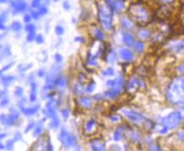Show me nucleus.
Masks as SVG:
<instances>
[{"mask_svg": "<svg viewBox=\"0 0 184 151\" xmlns=\"http://www.w3.org/2000/svg\"><path fill=\"white\" fill-rule=\"evenodd\" d=\"M167 97L174 104H184V77L175 79L169 85Z\"/></svg>", "mask_w": 184, "mask_h": 151, "instance_id": "obj_1", "label": "nucleus"}, {"mask_svg": "<svg viewBox=\"0 0 184 151\" xmlns=\"http://www.w3.org/2000/svg\"><path fill=\"white\" fill-rule=\"evenodd\" d=\"M112 12L113 10L108 5H101L98 6L99 20L106 30H110L112 29Z\"/></svg>", "mask_w": 184, "mask_h": 151, "instance_id": "obj_2", "label": "nucleus"}, {"mask_svg": "<svg viewBox=\"0 0 184 151\" xmlns=\"http://www.w3.org/2000/svg\"><path fill=\"white\" fill-rule=\"evenodd\" d=\"M131 17L138 23H145L149 19V13L145 7L141 5H132L129 9Z\"/></svg>", "mask_w": 184, "mask_h": 151, "instance_id": "obj_3", "label": "nucleus"}, {"mask_svg": "<svg viewBox=\"0 0 184 151\" xmlns=\"http://www.w3.org/2000/svg\"><path fill=\"white\" fill-rule=\"evenodd\" d=\"M182 121V116L180 112H172L170 114H168L167 117L162 118L163 125H165L167 128H175Z\"/></svg>", "mask_w": 184, "mask_h": 151, "instance_id": "obj_4", "label": "nucleus"}, {"mask_svg": "<svg viewBox=\"0 0 184 151\" xmlns=\"http://www.w3.org/2000/svg\"><path fill=\"white\" fill-rule=\"evenodd\" d=\"M58 138H59L61 143L67 149L74 147L77 144V139L75 138V136L70 134L69 131H67L65 128L61 129Z\"/></svg>", "mask_w": 184, "mask_h": 151, "instance_id": "obj_5", "label": "nucleus"}, {"mask_svg": "<svg viewBox=\"0 0 184 151\" xmlns=\"http://www.w3.org/2000/svg\"><path fill=\"white\" fill-rule=\"evenodd\" d=\"M20 117V112L15 109H10V113L9 116H5L4 114L1 115V122L7 126L13 125Z\"/></svg>", "mask_w": 184, "mask_h": 151, "instance_id": "obj_6", "label": "nucleus"}, {"mask_svg": "<svg viewBox=\"0 0 184 151\" xmlns=\"http://www.w3.org/2000/svg\"><path fill=\"white\" fill-rule=\"evenodd\" d=\"M122 114L126 118H128L129 121L135 122V123H139L141 122L144 120V117L141 114L138 113V112H134L131 109H122L121 110Z\"/></svg>", "mask_w": 184, "mask_h": 151, "instance_id": "obj_7", "label": "nucleus"}, {"mask_svg": "<svg viewBox=\"0 0 184 151\" xmlns=\"http://www.w3.org/2000/svg\"><path fill=\"white\" fill-rule=\"evenodd\" d=\"M57 107H58V101L53 98L49 100L46 103V108L44 110V112H45L47 117L53 118V117H57V115H56Z\"/></svg>", "mask_w": 184, "mask_h": 151, "instance_id": "obj_8", "label": "nucleus"}, {"mask_svg": "<svg viewBox=\"0 0 184 151\" xmlns=\"http://www.w3.org/2000/svg\"><path fill=\"white\" fill-rule=\"evenodd\" d=\"M142 85L143 83L140 79H139L136 77H133L129 79V83L127 85V91H129L130 94H133L141 88Z\"/></svg>", "mask_w": 184, "mask_h": 151, "instance_id": "obj_9", "label": "nucleus"}, {"mask_svg": "<svg viewBox=\"0 0 184 151\" xmlns=\"http://www.w3.org/2000/svg\"><path fill=\"white\" fill-rule=\"evenodd\" d=\"M123 83H124L123 78L119 77L116 79H108L106 82V85L107 87H109V89H115L117 91H119L121 92L123 87Z\"/></svg>", "mask_w": 184, "mask_h": 151, "instance_id": "obj_10", "label": "nucleus"}, {"mask_svg": "<svg viewBox=\"0 0 184 151\" xmlns=\"http://www.w3.org/2000/svg\"><path fill=\"white\" fill-rule=\"evenodd\" d=\"M168 49L172 52L176 53H181L184 52V40L182 41H177L169 44Z\"/></svg>", "mask_w": 184, "mask_h": 151, "instance_id": "obj_11", "label": "nucleus"}, {"mask_svg": "<svg viewBox=\"0 0 184 151\" xmlns=\"http://www.w3.org/2000/svg\"><path fill=\"white\" fill-rule=\"evenodd\" d=\"M90 147L95 151H103L106 149V143L102 139L95 138L90 141Z\"/></svg>", "mask_w": 184, "mask_h": 151, "instance_id": "obj_12", "label": "nucleus"}, {"mask_svg": "<svg viewBox=\"0 0 184 151\" xmlns=\"http://www.w3.org/2000/svg\"><path fill=\"white\" fill-rule=\"evenodd\" d=\"M20 108L21 112L26 115V116H32L38 112L40 109V106L36 105L35 106H30V107H25L24 105H20Z\"/></svg>", "mask_w": 184, "mask_h": 151, "instance_id": "obj_13", "label": "nucleus"}, {"mask_svg": "<svg viewBox=\"0 0 184 151\" xmlns=\"http://www.w3.org/2000/svg\"><path fill=\"white\" fill-rule=\"evenodd\" d=\"M119 54L121 58L124 61H131L133 58V53L128 48H122L120 49Z\"/></svg>", "mask_w": 184, "mask_h": 151, "instance_id": "obj_14", "label": "nucleus"}, {"mask_svg": "<svg viewBox=\"0 0 184 151\" xmlns=\"http://www.w3.org/2000/svg\"><path fill=\"white\" fill-rule=\"evenodd\" d=\"M90 34L96 41H102L103 38H104V34L102 33V31L95 26L90 28Z\"/></svg>", "mask_w": 184, "mask_h": 151, "instance_id": "obj_15", "label": "nucleus"}, {"mask_svg": "<svg viewBox=\"0 0 184 151\" xmlns=\"http://www.w3.org/2000/svg\"><path fill=\"white\" fill-rule=\"evenodd\" d=\"M120 94L119 91H117L115 89H109L108 91L105 92L104 97L107 99H115Z\"/></svg>", "mask_w": 184, "mask_h": 151, "instance_id": "obj_16", "label": "nucleus"}, {"mask_svg": "<svg viewBox=\"0 0 184 151\" xmlns=\"http://www.w3.org/2000/svg\"><path fill=\"white\" fill-rule=\"evenodd\" d=\"M68 84V81H67V79L64 77V76H61V77H58L56 80V87L58 89V90H63L64 89L66 85Z\"/></svg>", "mask_w": 184, "mask_h": 151, "instance_id": "obj_17", "label": "nucleus"}, {"mask_svg": "<svg viewBox=\"0 0 184 151\" xmlns=\"http://www.w3.org/2000/svg\"><path fill=\"white\" fill-rule=\"evenodd\" d=\"M95 124H96V122H95V119H90L89 121L86 122V124H85V127H84L85 132H86V133H90V132H92L93 129L95 128Z\"/></svg>", "mask_w": 184, "mask_h": 151, "instance_id": "obj_18", "label": "nucleus"}, {"mask_svg": "<svg viewBox=\"0 0 184 151\" xmlns=\"http://www.w3.org/2000/svg\"><path fill=\"white\" fill-rule=\"evenodd\" d=\"M123 40L124 42V43L129 46V47H133L134 45V38L133 37V35H131L129 33H124L123 35Z\"/></svg>", "mask_w": 184, "mask_h": 151, "instance_id": "obj_19", "label": "nucleus"}, {"mask_svg": "<svg viewBox=\"0 0 184 151\" xmlns=\"http://www.w3.org/2000/svg\"><path fill=\"white\" fill-rule=\"evenodd\" d=\"M36 85L35 82L30 83V101L34 102L36 100Z\"/></svg>", "mask_w": 184, "mask_h": 151, "instance_id": "obj_20", "label": "nucleus"}, {"mask_svg": "<svg viewBox=\"0 0 184 151\" xmlns=\"http://www.w3.org/2000/svg\"><path fill=\"white\" fill-rule=\"evenodd\" d=\"M79 103H80V105L82 107L84 108H90L91 106V105H92V102H91L90 98L89 97H85V96L80 98Z\"/></svg>", "mask_w": 184, "mask_h": 151, "instance_id": "obj_21", "label": "nucleus"}, {"mask_svg": "<svg viewBox=\"0 0 184 151\" xmlns=\"http://www.w3.org/2000/svg\"><path fill=\"white\" fill-rule=\"evenodd\" d=\"M26 7L27 5L25 2H22V1H20L19 3L16 4L15 7L14 8V14H18L20 12H24L26 9Z\"/></svg>", "mask_w": 184, "mask_h": 151, "instance_id": "obj_22", "label": "nucleus"}, {"mask_svg": "<svg viewBox=\"0 0 184 151\" xmlns=\"http://www.w3.org/2000/svg\"><path fill=\"white\" fill-rule=\"evenodd\" d=\"M5 93H6L5 91H1V106L2 107L6 106L9 102V98H8V96H7V95Z\"/></svg>", "mask_w": 184, "mask_h": 151, "instance_id": "obj_23", "label": "nucleus"}, {"mask_svg": "<svg viewBox=\"0 0 184 151\" xmlns=\"http://www.w3.org/2000/svg\"><path fill=\"white\" fill-rule=\"evenodd\" d=\"M1 79H2L3 85L5 86H8L9 84H11V83L13 82L14 78L13 76H11V75H6V76H2Z\"/></svg>", "mask_w": 184, "mask_h": 151, "instance_id": "obj_24", "label": "nucleus"}, {"mask_svg": "<svg viewBox=\"0 0 184 151\" xmlns=\"http://www.w3.org/2000/svg\"><path fill=\"white\" fill-rule=\"evenodd\" d=\"M121 24L126 29H131L133 27V22L127 18H123L121 20Z\"/></svg>", "mask_w": 184, "mask_h": 151, "instance_id": "obj_25", "label": "nucleus"}, {"mask_svg": "<svg viewBox=\"0 0 184 151\" xmlns=\"http://www.w3.org/2000/svg\"><path fill=\"white\" fill-rule=\"evenodd\" d=\"M114 73H115V71H114V69H112V68H111V67L107 68V69H105L104 70L101 71V74H102L103 76H106V77L113 76Z\"/></svg>", "mask_w": 184, "mask_h": 151, "instance_id": "obj_26", "label": "nucleus"}, {"mask_svg": "<svg viewBox=\"0 0 184 151\" xmlns=\"http://www.w3.org/2000/svg\"><path fill=\"white\" fill-rule=\"evenodd\" d=\"M60 125V121H59V118L58 117H53V118H51V122H50V124H49V127L51 128H58Z\"/></svg>", "mask_w": 184, "mask_h": 151, "instance_id": "obj_27", "label": "nucleus"}, {"mask_svg": "<svg viewBox=\"0 0 184 151\" xmlns=\"http://www.w3.org/2000/svg\"><path fill=\"white\" fill-rule=\"evenodd\" d=\"M42 129H43L42 122H41V123H39L38 125L35 128L34 133H33V137H37V136H39L40 134H42Z\"/></svg>", "mask_w": 184, "mask_h": 151, "instance_id": "obj_28", "label": "nucleus"}, {"mask_svg": "<svg viewBox=\"0 0 184 151\" xmlns=\"http://www.w3.org/2000/svg\"><path fill=\"white\" fill-rule=\"evenodd\" d=\"M139 37L142 39H148L150 36V30H141L139 33Z\"/></svg>", "mask_w": 184, "mask_h": 151, "instance_id": "obj_29", "label": "nucleus"}, {"mask_svg": "<svg viewBox=\"0 0 184 151\" xmlns=\"http://www.w3.org/2000/svg\"><path fill=\"white\" fill-rule=\"evenodd\" d=\"M116 58H117V57H116L115 52H112V51L108 52L107 55V58H106L108 63H114L116 61Z\"/></svg>", "mask_w": 184, "mask_h": 151, "instance_id": "obj_30", "label": "nucleus"}, {"mask_svg": "<svg viewBox=\"0 0 184 151\" xmlns=\"http://www.w3.org/2000/svg\"><path fill=\"white\" fill-rule=\"evenodd\" d=\"M11 29L14 31H15V32L20 31V30H21V24H20V22L14 21L12 23V25H11Z\"/></svg>", "mask_w": 184, "mask_h": 151, "instance_id": "obj_31", "label": "nucleus"}, {"mask_svg": "<svg viewBox=\"0 0 184 151\" xmlns=\"http://www.w3.org/2000/svg\"><path fill=\"white\" fill-rule=\"evenodd\" d=\"M122 129L121 128H117V129L116 130L115 132H114V134H113V139H114V141H119L120 139L122 138Z\"/></svg>", "mask_w": 184, "mask_h": 151, "instance_id": "obj_32", "label": "nucleus"}, {"mask_svg": "<svg viewBox=\"0 0 184 151\" xmlns=\"http://www.w3.org/2000/svg\"><path fill=\"white\" fill-rule=\"evenodd\" d=\"M73 91L77 95H82L83 92H84V90H83V88H82V86L80 84H77V85H75V86L73 87Z\"/></svg>", "mask_w": 184, "mask_h": 151, "instance_id": "obj_33", "label": "nucleus"}, {"mask_svg": "<svg viewBox=\"0 0 184 151\" xmlns=\"http://www.w3.org/2000/svg\"><path fill=\"white\" fill-rule=\"evenodd\" d=\"M95 83L90 82V84L87 85V87H86V91H87L88 93H92V92L95 91Z\"/></svg>", "mask_w": 184, "mask_h": 151, "instance_id": "obj_34", "label": "nucleus"}, {"mask_svg": "<svg viewBox=\"0 0 184 151\" xmlns=\"http://www.w3.org/2000/svg\"><path fill=\"white\" fill-rule=\"evenodd\" d=\"M35 39H36V33H35V31L29 32L28 35H27V36H26V41H27L28 42H31Z\"/></svg>", "mask_w": 184, "mask_h": 151, "instance_id": "obj_35", "label": "nucleus"}, {"mask_svg": "<svg viewBox=\"0 0 184 151\" xmlns=\"http://www.w3.org/2000/svg\"><path fill=\"white\" fill-rule=\"evenodd\" d=\"M55 33L58 35H61L64 33V29L62 26H57L55 27Z\"/></svg>", "mask_w": 184, "mask_h": 151, "instance_id": "obj_36", "label": "nucleus"}, {"mask_svg": "<svg viewBox=\"0 0 184 151\" xmlns=\"http://www.w3.org/2000/svg\"><path fill=\"white\" fill-rule=\"evenodd\" d=\"M134 48H135V50L137 52H141L143 51V49H144V44L142 43L141 42H137V43L134 45Z\"/></svg>", "mask_w": 184, "mask_h": 151, "instance_id": "obj_37", "label": "nucleus"}, {"mask_svg": "<svg viewBox=\"0 0 184 151\" xmlns=\"http://www.w3.org/2000/svg\"><path fill=\"white\" fill-rule=\"evenodd\" d=\"M14 140H15V139H10V140H9L8 142L6 143V145H5V146H6V148H7V149H9V150L13 149Z\"/></svg>", "mask_w": 184, "mask_h": 151, "instance_id": "obj_38", "label": "nucleus"}, {"mask_svg": "<svg viewBox=\"0 0 184 151\" xmlns=\"http://www.w3.org/2000/svg\"><path fill=\"white\" fill-rule=\"evenodd\" d=\"M22 94H23V89L20 86L16 87L15 90H14V95L20 97V96H21Z\"/></svg>", "mask_w": 184, "mask_h": 151, "instance_id": "obj_39", "label": "nucleus"}, {"mask_svg": "<svg viewBox=\"0 0 184 151\" xmlns=\"http://www.w3.org/2000/svg\"><path fill=\"white\" fill-rule=\"evenodd\" d=\"M36 42L37 44H42L44 42V37L42 35H38L36 36Z\"/></svg>", "mask_w": 184, "mask_h": 151, "instance_id": "obj_40", "label": "nucleus"}, {"mask_svg": "<svg viewBox=\"0 0 184 151\" xmlns=\"http://www.w3.org/2000/svg\"><path fill=\"white\" fill-rule=\"evenodd\" d=\"M36 30V27L33 24H29V25H26V30L27 32H32V31H35Z\"/></svg>", "mask_w": 184, "mask_h": 151, "instance_id": "obj_41", "label": "nucleus"}, {"mask_svg": "<svg viewBox=\"0 0 184 151\" xmlns=\"http://www.w3.org/2000/svg\"><path fill=\"white\" fill-rule=\"evenodd\" d=\"M47 8L46 7V6H41V7H39V10L38 12L40 13V14L41 15H43V14H46L47 13Z\"/></svg>", "mask_w": 184, "mask_h": 151, "instance_id": "obj_42", "label": "nucleus"}, {"mask_svg": "<svg viewBox=\"0 0 184 151\" xmlns=\"http://www.w3.org/2000/svg\"><path fill=\"white\" fill-rule=\"evenodd\" d=\"M54 59H55V61L58 63H60L63 61V56L60 53H56L55 55H54Z\"/></svg>", "mask_w": 184, "mask_h": 151, "instance_id": "obj_43", "label": "nucleus"}, {"mask_svg": "<svg viewBox=\"0 0 184 151\" xmlns=\"http://www.w3.org/2000/svg\"><path fill=\"white\" fill-rule=\"evenodd\" d=\"M35 125H36V124H35L34 122H30V123L28 124V126H27V128H26V130H25V133H28L30 130L33 129V128L35 127Z\"/></svg>", "mask_w": 184, "mask_h": 151, "instance_id": "obj_44", "label": "nucleus"}, {"mask_svg": "<svg viewBox=\"0 0 184 151\" xmlns=\"http://www.w3.org/2000/svg\"><path fill=\"white\" fill-rule=\"evenodd\" d=\"M61 113H62V116L64 117L65 119L69 117V110H67V109H64V110H62V111H61Z\"/></svg>", "mask_w": 184, "mask_h": 151, "instance_id": "obj_45", "label": "nucleus"}, {"mask_svg": "<svg viewBox=\"0 0 184 151\" xmlns=\"http://www.w3.org/2000/svg\"><path fill=\"white\" fill-rule=\"evenodd\" d=\"M14 63H9V64H7L6 66H5V68L4 69H2V70H1V74H3V73L5 72V71H6V70H8V69H9L10 68H11V66H13Z\"/></svg>", "mask_w": 184, "mask_h": 151, "instance_id": "obj_46", "label": "nucleus"}, {"mask_svg": "<svg viewBox=\"0 0 184 151\" xmlns=\"http://www.w3.org/2000/svg\"><path fill=\"white\" fill-rule=\"evenodd\" d=\"M31 6L32 8H38L40 6V1L38 0H33L32 3H31Z\"/></svg>", "mask_w": 184, "mask_h": 151, "instance_id": "obj_47", "label": "nucleus"}, {"mask_svg": "<svg viewBox=\"0 0 184 151\" xmlns=\"http://www.w3.org/2000/svg\"><path fill=\"white\" fill-rule=\"evenodd\" d=\"M31 16L34 18L35 20H37V19L41 16V14H40L39 12H36V11H32V12H31Z\"/></svg>", "mask_w": 184, "mask_h": 151, "instance_id": "obj_48", "label": "nucleus"}, {"mask_svg": "<svg viewBox=\"0 0 184 151\" xmlns=\"http://www.w3.org/2000/svg\"><path fill=\"white\" fill-rule=\"evenodd\" d=\"M110 119L112 122H118L120 120V117L118 116H117V115H112V116L110 117Z\"/></svg>", "mask_w": 184, "mask_h": 151, "instance_id": "obj_49", "label": "nucleus"}, {"mask_svg": "<svg viewBox=\"0 0 184 151\" xmlns=\"http://www.w3.org/2000/svg\"><path fill=\"white\" fill-rule=\"evenodd\" d=\"M31 20V17H30V14H25L24 16V21L26 22V23H29Z\"/></svg>", "mask_w": 184, "mask_h": 151, "instance_id": "obj_50", "label": "nucleus"}, {"mask_svg": "<svg viewBox=\"0 0 184 151\" xmlns=\"http://www.w3.org/2000/svg\"><path fill=\"white\" fill-rule=\"evenodd\" d=\"M63 5H64V9H66V10H69V9H70V6H69V2H67V1H65Z\"/></svg>", "mask_w": 184, "mask_h": 151, "instance_id": "obj_51", "label": "nucleus"}, {"mask_svg": "<svg viewBox=\"0 0 184 151\" xmlns=\"http://www.w3.org/2000/svg\"><path fill=\"white\" fill-rule=\"evenodd\" d=\"M45 71L44 70H42V69H41V70H39L38 71V76L39 77H43L44 75H45Z\"/></svg>", "mask_w": 184, "mask_h": 151, "instance_id": "obj_52", "label": "nucleus"}, {"mask_svg": "<svg viewBox=\"0 0 184 151\" xmlns=\"http://www.w3.org/2000/svg\"><path fill=\"white\" fill-rule=\"evenodd\" d=\"M74 40H75L76 42H82V43L85 42V40H84L83 37H75V39Z\"/></svg>", "mask_w": 184, "mask_h": 151, "instance_id": "obj_53", "label": "nucleus"}, {"mask_svg": "<svg viewBox=\"0 0 184 151\" xmlns=\"http://www.w3.org/2000/svg\"><path fill=\"white\" fill-rule=\"evenodd\" d=\"M177 70L180 71V72H184V65L179 66V67H178V69H177Z\"/></svg>", "mask_w": 184, "mask_h": 151, "instance_id": "obj_54", "label": "nucleus"}, {"mask_svg": "<svg viewBox=\"0 0 184 151\" xmlns=\"http://www.w3.org/2000/svg\"><path fill=\"white\" fill-rule=\"evenodd\" d=\"M179 136L181 137V138L184 139V132H181V133L179 134Z\"/></svg>", "mask_w": 184, "mask_h": 151, "instance_id": "obj_55", "label": "nucleus"}, {"mask_svg": "<svg viewBox=\"0 0 184 151\" xmlns=\"http://www.w3.org/2000/svg\"><path fill=\"white\" fill-rule=\"evenodd\" d=\"M163 2H166V3H171L173 0H162Z\"/></svg>", "mask_w": 184, "mask_h": 151, "instance_id": "obj_56", "label": "nucleus"}, {"mask_svg": "<svg viewBox=\"0 0 184 151\" xmlns=\"http://www.w3.org/2000/svg\"><path fill=\"white\" fill-rule=\"evenodd\" d=\"M5 136H6V134H1V139H3V138H5Z\"/></svg>", "mask_w": 184, "mask_h": 151, "instance_id": "obj_57", "label": "nucleus"}, {"mask_svg": "<svg viewBox=\"0 0 184 151\" xmlns=\"http://www.w3.org/2000/svg\"><path fill=\"white\" fill-rule=\"evenodd\" d=\"M0 149H5V148H4V144H3V143H1V148H0Z\"/></svg>", "mask_w": 184, "mask_h": 151, "instance_id": "obj_58", "label": "nucleus"}, {"mask_svg": "<svg viewBox=\"0 0 184 151\" xmlns=\"http://www.w3.org/2000/svg\"><path fill=\"white\" fill-rule=\"evenodd\" d=\"M8 0H1V3H5V2H7Z\"/></svg>", "mask_w": 184, "mask_h": 151, "instance_id": "obj_59", "label": "nucleus"}, {"mask_svg": "<svg viewBox=\"0 0 184 151\" xmlns=\"http://www.w3.org/2000/svg\"><path fill=\"white\" fill-rule=\"evenodd\" d=\"M18 1H21V0H18Z\"/></svg>", "mask_w": 184, "mask_h": 151, "instance_id": "obj_60", "label": "nucleus"}, {"mask_svg": "<svg viewBox=\"0 0 184 151\" xmlns=\"http://www.w3.org/2000/svg\"><path fill=\"white\" fill-rule=\"evenodd\" d=\"M38 1H41V0H38Z\"/></svg>", "mask_w": 184, "mask_h": 151, "instance_id": "obj_61", "label": "nucleus"}, {"mask_svg": "<svg viewBox=\"0 0 184 151\" xmlns=\"http://www.w3.org/2000/svg\"><path fill=\"white\" fill-rule=\"evenodd\" d=\"M183 106H184V104H183Z\"/></svg>", "mask_w": 184, "mask_h": 151, "instance_id": "obj_62", "label": "nucleus"}]
</instances>
